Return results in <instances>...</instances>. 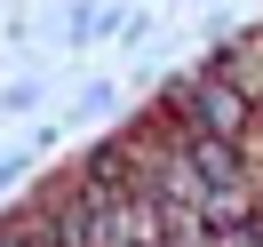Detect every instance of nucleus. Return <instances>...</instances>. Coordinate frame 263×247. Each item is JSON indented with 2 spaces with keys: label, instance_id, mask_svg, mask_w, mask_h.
Listing matches in <instances>:
<instances>
[{
  "label": "nucleus",
  "instance_id": "nucleus-1",
  "mask_svg": "<svg viewBox=\"0 0 263 247\" xmlns=\"http://www.w3.org/2000/svg\"><path fill=\"white\" fill-rule=\"evenodd\" d=\"M183 96L199 104V120H208V136H215V144H239V136H247V88H223V80L208 72V80H192Z\"/></svg>",
  "mask_w": 263,
  "mask_h": 247
}]
</instances>
